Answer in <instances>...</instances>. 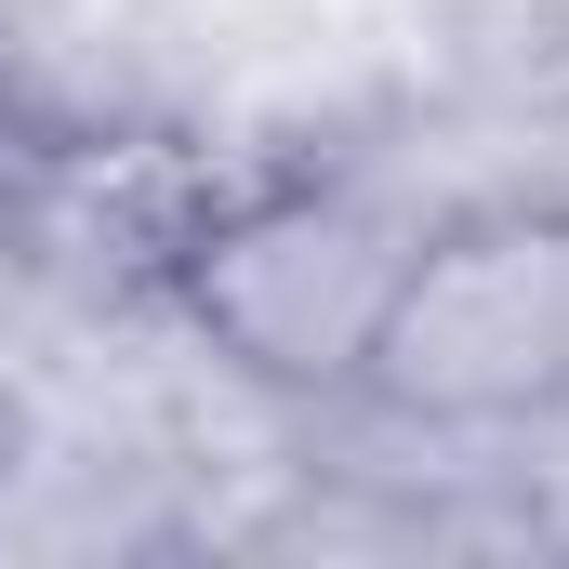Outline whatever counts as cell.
<instances>
[{
	"mask_svg": "<svg viewBox=\"0 0 569 569\" xmlns=\"http://www.w3.org/2000/svg\"><path fill=\"white\" fill-rule=\"evenodd\" d=\"M425 212L398 199V172H371L358 146L331 159H226L186 186L172 239H159V305L279 411H345L398 291L425 266Z\"/></svg>",
	"mask_w": 569,
	"mask_h": 569,
	"instance_id": "obj_1",
	"label": "cell"
},
{
	"mask_svg": "<svg viewBox=\"0 0 569 569\" xmlns=\"http://www.w3.org/2000/svg\"><path fill=\"white\" fill-rule=\"evenodd\" d=\"M53 318H67V279L40 266V239H27V226H13V199H0V385H27V371H40Z\"/></svg>",
	"mask_w": 569,
	"mask_h": 569,
	"instance_id": "obj_2",
	"label": "cell"
}]
</instances>
